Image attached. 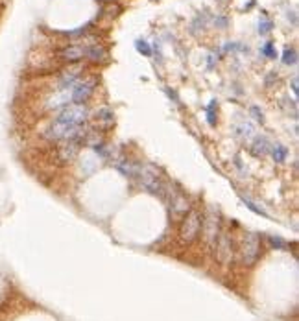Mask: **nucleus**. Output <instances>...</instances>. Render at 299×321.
Segmentation results:
<instances>
[{
	"instance_id": "obj_1",
	"label": "nucleus",
	"mask_w": 299,
	"mask_h": 321,
	"mask_svg": "<svg viewBox=\"0 0 299 321\" xmlns=\"http://www.w3.org/2000/svg\"><path fill=\"white\" fill-rule=\"evenodd\" d=\"M137 177H139L140 185H142V187H144V189H146L150 194L163 196L165 192H167V187H165V183L161 181L159 170L153 166V164H140Z\"/></svg>"
},
{
	"instance_id": "obj_2",
	"label": "nucleus",
	"mask_w": 299,
	"mask_h": 321,
	"mask_svg": "<svg viewBox=\"0 0 299 321\" xmlns=\"http://www.w3.org/2000/svg\"><path fill=\"white\" fill-rule=\"evenodd\" d=\"M89 119V109L84 104H72L67 105L59 115H57L56 122L63 126H82Z\"/></svg>"
},
{
	"instance_id": "obj_3",
	"label": "nucleus",
	"mask_w": 299,
	"mask_h": 321,
	"mask_svg": "<svg viewBox=\"0 0 299 321\" xmlns=\"http://www.w3.org/2000/svg\"><path fill=\"white\" fill-rule=\"evenodd\" d=\"M202 220L203 216L198 210H188L183 216V222H181L179 227V237L183 242H194L198 238L200 231H202Z\"/></svg>"
},
{
	"instance_id": "obj_4",
	"label": "nucleus",
	"mask_w": 299,
	"mask_h": 321,
	"mask_svg": "<svg viewBox=\"0 0 299 321\" xmlns=\"http://www.w3.org/2000/svg\"><path fill=\"white\" fill-rule=\"evenodd\" d=\"M258 255H260V238L255 233H248L242 238V245H240V262L246 266L255 264Z\"/></svg>"
},
{
	"instance_id": "obj_5",
	"label": "nucleus",
	"mask_w": 299,
	"mask_h": 321,
	"mask_svg": "<svg viewBox=\"0 0 299 321\" xmlns=\"http://www.w3.org/2000/svg\"><path fill=\"white\" fill-rule=\"evenodd\" d=\"M214 255L218 262L223 266H229L235 258V249H233V238L229 233H220L214 242Z\"/></svg>"
},
{
	"instance_id": "obj_6",
	"label": "nucleus",
	"mask_w": 299,
	"mask_h": 321,
	"mask_svg": "<svg viewBox=\"0 0 299 321\" xmlns=\"http://www.w3.org/2000/svg\"><path fill=\"white\" fill-rule=\"evenodd\" d=\"M202 229H203V238H205V242L211 245H214L218 235L222 233V227H220V214H218L214 209L207 210L205 218L202 220Z\"/></svg>"
},
{
	"instance_id": "obj_7",
	"label": "nucleus",
	"mask_w": 299,
	"mask_h": 321,
	"mask_svg": "<svg viewBox=\"0 0 299 321\" xmlns=\"http://www.w3.org/2000/svg\"><path fill=\"white\" fill-rule=\"evenodd\" d=\"M94 89H96V78L94 76L84 78V80L76 81L74 87H72V100H74V104H84V102H87L92 96Z\"/></svg>"
},
{
	"instance_id": "obj_8",
	"label": "nucleus",
	"mask_w": 299,
	"mask_h": 321,
	"mask_svg": "<svg viewBox=\"0 0 299 321\" xmlns=\"http://www.w3.org/2000/svg\"><path fill=\"white\" fill-rule=\"evenodd\" d=\"M80 148H82V142L78 140H61L57 146V159L61 162H72L80 154Z\"/></svg>"
},
{
	"instance_id": "obj_9",
	"label": "nucleus",
	"mask_w": 299,
	"mask_h": 321,
	"mask_svg": "<svg viewBox=\"0 0 299 321\" xmlns=\"http://www.w3.org/2000/svg\"><path fill=\"white\" fill-rule=\"evenodd\" d=\"M89 44L92 42H85V44H70L67 46L65 50H61V59L65 61H69V63H76V61H82L87 57V48H89Z\"/></svg>"
},
{
	"instance_id": "obj_10",
	"label": "nucleus",
	"mask_w": 299,
	"mask_h": 321,
	"mask_svg": "<svg viewBox=\"0 0 299 321\" xmlns=\"http://www.w3.org/2000/svg\"><path fill=\"white\" fill-rule=\"evenodd\" d=\"M94 124H96L98 129H109L113 127L115 124V113L109 109V107H102L100 111L96 113V117H94Z\"/></svg>"
},
{
	"instance_id": "obj_11",
	"label": "nucleus",
	"mask_w": 299,
	"mask_h": 321,
	"mask_svg": "<svg viewBox=\"0 0 299 321\" xmlns=\"http://www.w3.org/2000/svg\"><path fill=\"white\" fill-rule=\"evenodd\" d=\"M170 210H172V214L175 216H185L188 210V201L187 198L183 194H174L170 198Z\"/></svg>"
},
{
	"instance_id": "obj_12",
	"label": "nucleus",
	"mask_w": 299,
	"mask_h": 321,
	"mask_svg": "<svg viewBox=\"0 0 299 321\" xmlns=\"http://www.w3.org/2000/svg\"><path fill=\"white\" fill-rule=\"evenodd\" d=\"M270 148H271V142L268 140V137H255V140L251 142L250 146V152L255 157H264V155L270 154Z\"/></svg>"
},
{
	"instance_id": "obj_13",
	"label": "nucleus",
	"mask_w": 299,
	"mask_h": 321,
	"mask_svg": "<svg viewBox=\"0 0 299 321\" xmlns=\"http://www.w3.org/2000/svg\"><path fill=\"white\" fill-rule=\"evenodd\" d=\"M85 59H89L92 63H104L105 59H107V50L104 46H100L98 42H92V44H89V48H87V57Z\"/></svg>"
},
{
	"instance_id": "obj_14",
	"label": "nucleus",
	"mask_w": 299,
	"mask_h": 321,
	"mask_svg": "<svg viewBox=\"0 0 299 321\" xmlns=\"http://www.w3.org/2000/svg\"><path fill=\"white\" fill-rule=\"evenodd\" d=\"M82 76V67H69L61 72V78H59V83L63 87H70L78 81V78Z\"/></svg>"
},
{
	"instance_id": "obj_15",
	"label": "nucleus",
	"mask_w": 299,
	"mask_h": 321,
	"mask_svg": "<svg viewBox=\"0 0 299 321\" xmlns=\"http://www.w3.org/2000/svg\"><path fill=\"white\" fill-rule=\"evenodd\" d=\"M139 166L140 164L133 162V160H128V159L117 160V168H119L126 177H137V174H139Z\"/></svg>"
},
{
	"instance_id": "obj_16",
	"label": "nucleus",
	"mask_w": 299,
	"mask_h": 321,
	"mask_svg": "<svg viewBox=\"0 0 299 321\" xmlns=\"http://www.w3.org/2000/svg\"><path fill=\"white\" fill-rule=\"evenodd\" d=\"M270 154H271V157H273L275 162H285L286 157H288V150H286L283 144H271Z\"/></svg>"
},
{
	"instance_id": "obj_17",
	"label": "nucleus",
	"mask_w": 299,
	"mask_h": 321,
	"mask_svg": "<svg viewBox=\"0 0 299 321\" xmlns=\"http://www.w3.org/2000/svg\"><path fill=\"white\" fill-rule=\"evenodd\" d=\"M253 133H255V127L251 126V124H240V126H237V137L242 140H250L251 137H253Z\"/></svg>"
},
{
	"instance_id": "obj_18",
	"label": "nucleus",
	"mask_w": 299,
	"mask_h": 321,
	"mask_svg": "<svg viewBox=\"0 0 299 321\" xmlns=\"http://www.w3.org/2000/svg\"><path fill=\"white\" fill-rule=\"evenodd\" d=\"M283 63L285 65L298 63V52H296V48H286L285 52H283Z\"/></svg>"
},
{
	"instance_id": "obj_19",
	"label": "nucleus",
	"mask_w": 299,
	"mask_h": 321,
	"mask_svg": "<svg viewBox=\"0 0 299 321\" xmlns=\"http://www.w3.org/2000/svg\"><path fill=\"white\" fill-rule=\"evenodd\" d=\"M242 201H244V205H246V207H248L250 210H253L255 214H260V216H268V212H266L262 207H258L255 201H251L250 198H242Z\"/></svg>"
},
{
	"instance_id": "obj_20",
	"label": "nucleus",
	"mask_w": 299,
	"mask_h": 321,
	"mask_svg": "<svg viewBox=\"0 0 299 321\" xmlns=\"http://www.w3.org/2000/svg\"><path fill=\"white\" fill-rule=\"evenodd\" d=\"M271 28H273L271 21L268 19V17H266V15H262V19H260V22H258V34H260V35L270 34Z\"/></svg>"
},
{
	"instance_id": "obj_21",
	"label": "nucleus",
	"mask_w": 299,
	"mask_h": 321,
	"mask_svg": "<svg viewBox=\"0 0 299 321\" xmlns=\"http://www.w3.org/2000/svg\"><path fill=\"white\" fill-rule=\"evenodd\" d=\"M216 100H211L209 107H207V120H209L211 126H214L216 124Z\"/></svg>"
},
{
	"instance_id": "obj_22",
	"label": "nucleus",
	"mask_w": 299,
	"mask_h": 321,
	"mask_svg": "<svg viewBox=\"0 0 299 321\" xmlns=\"http://www.w3.org/2000/svg\"><path fill=\"white\" fill-rule=\"evenodd\" d=\"M135 48L139 50L140 54H144V56H152V48H150V44L144 39H139V41L135 42Z\"/></svg>"
},
{
	"instance_id": "obj_23",
	"label": "nucleus",
	"mask_w": 299,
	"mask_h": 321,
	"mask_svg": "<svg viewBox=\"0 0 299 321\" xmlns=\"http://www.w3.org/2000/svg\"><path fill=\"white\" fill-rule=\"evenodd\" d=\"M262 54H264L266 57H270V59L277 57V52H275V46H273V42H266L264 46H262Z\"/></svg>"
},
{
	"instance_id": "obj_24",
	"label": "nucleus",
	"mask_w": 299,
	"mask_h": 321,
	"mask_svg": "<svg viewBox=\"0 0 299 321\" xmlns=\"http://www.w3.org/2000/svg\"><path fill=\"white\" fill-rule=\"evenodd\" d=\"M268 240H270V244L275 245L277 249H286V247H288V244H286L283 238H279V237H270Z\"/></svg>"
},
{
	"instance_id": "obj_25",
	"label": "nucleus",
	"mask_w": 299,
	"mask_h": 321,
	"mask_svg": "<svg viewBox=\"0 0 299 321\" xmlns=\"http://www.w3.org/2000/svg\"><path fill=\"white\" fill-rule=\"evenodd\" d=\"M250 111H251V115H253V119L257 120V122H260V124L264 122V113L260 111V109H258L257 105H253V107H251Z\"/></svg>"
},
{
	"instance_id": "obj_26",
	"label": "nucleus",
	"mask_w": 299,
	"mask_h": 321,
	"mask_svg": "<svg viewBox=\"0 0 299 321\" xmlns=\"http://www.w3.org/2000/svg\"><path fill=\"white\" fill-rule=\"evenodd\" d=\"M214 24L216 26H220V28H225V26H227V19H225V17H218V19H214Z\"/></svg>"
},
{
	"instance_id": "obj_27",
	"label": "nucleus",
	"mask_w": 299,
	"mask_h": 321,
	"mask_svg": "<svg viewBox=\"0 0 299 321\" xmlns=\"http://www.w3.org/2000/svg\"><path fill=\"white\" fill-rule=\"evenodd\" d=\"M292 91H294V94H296V96H298V78H294L292 80Z\"/></svg>"
}]
</instances>
